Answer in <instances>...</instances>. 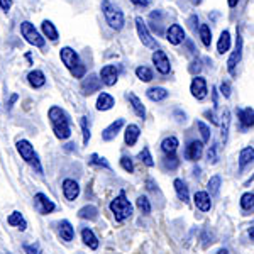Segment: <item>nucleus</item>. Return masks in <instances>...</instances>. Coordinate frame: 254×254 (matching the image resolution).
Segmentation results:
<instances>
[{
	"mask_svg": "<svg viewBox=\"0 0 254 254\" xmlns=\"http://www.w3.org/2000/svg\"><path fill=\"white\" fill-rule=\"evenodd\" d=\"M49 121L53 124V130H55L58 139H68L71 136V127H69V116L61 107H51L49 109Z\"/></svg>",
	"mask_w": 254,
	"mask_h": 254,
	"instance_id": "obj_1",
	"label": "nucleus"
},
{
	"mask_svg": "<svg viewBox=\"0 0 254 254\" xmlns=\"http://www.w3.org/2000/svg\"><path fill=\"white\" fill-rule=\"evenodd\" d=\"M60 56H61V61L64 63V66H66L69 71H71V75L75 76V78H83L87 68H85V64L81 63L78 53H76L75 49H71V48H68V46L66 48H61Z\"/></svg>",
	"mask_w": 254,
	"mask_h": 254,
	"instance_id": "obj_2",
	"label": "nucleus"
},
{
	"mask_svg": "<svg viewBox=\"0 0 254 254\" xmlns=\"http://www.w3.org/2000/svg\"><path fill=\"white\" fill-rule=\"evenodd\" d=\"M102 10H104V15H105V20L114 31H121L126 24V19H124V12H122L119 7H116L114 3H110L109 0H104L102 3Z\"/></svg>",
	"mask_w": 254,
	"mask_h": 254,
	"instance_id": "obj_3",
	"label": "nucleus"
},
{
	"mask_svg": "<svg viewBox=\"0 0 254 254\" xmlns=\"http://www.w3.org/2000/svg\"><path fill=\"white\" fill-rule=\"evenodd\" d=\"M110 210H112L117 222H122V220L129 219V217L132 215V205H130V202L126 198L124 191H121L117 198H114L112 202H110Z\"/></svg>",
	"mask_w": 254,
	"mask_h": 254,
	"instance_id": "obj_4",
	"label": "nucleus"
},
{
	"mask_svg": "<svg viewBox=\"0 0 254 254\" xmlns=\"http://www.w3.org/2000/svg\"><path fill=\"white\" fill-rule=\"evenodd\" d=\"M17 151L19 154L22 156V159L26 163H29V165L34 168L38 173H43V166H41V161H39V156L38 153L34 151V147H32V144L29 141H26V139H20V141H17Z\"/></svg>",
	"mask_w": 254,
	"mask_h": 254,
	"instance_id": "obj_5",
	"label": "nucleus"
},
{
	"mask_svg": "<svg viewBox=\"0 0 254 254\" xmlns=\"http://www.w3.org/2000/svg\"><path fill=\"white\" fill-rule=\"evenodd\" d=\"M20 32H22V38L26 39L29 44H32V46L44 48V44H46V39L39 34V31L36 29L34 24H31L29 20H26V22L20 24Z\"/></svg>",
	"mask_w": 254,
	"mask_h": 254,
	"instance_id": "obj_6",
	"label": "nucleus"
},
{
	"mask_svg": "<svg viewBox=\"0 0 254 254\" xmlns=\"http://www.w3.org/2000/svg\"><path fill=\"white\" fill-rule=\"evenodd\" d=\"M236 32H237L236 48H234V51H232L231 58H229V61H227V69H229V73H231V75H234L236 66L239 64L241 58H243V46H244V41H243V36H241V29H239V27H237Z\"/></svg>",
	"mask_w": 254,
	"mask_h": 254,
	"instance_id": "obj_7",
	"label": "nucleus"
},
{
	"mask_svg": "<svg viewBox=\"0 0 254 254\" xmlns=\"http://www.w3.org/2000/svg\"><path fill=\"white\" fill-rule=\"evenodd\" d=\"M136 29H137V34H139V39L141 43L144 44L146 48H151V49H156V41L151 36L149 29H147L146 22L142 20V17H136Z\"/></svg>",
	"mask_w": 254,
	"mask_h": 254,
	"instance_id": "obj_8",
	"label": "nucleus"
},
{
	"mask_svg": "<svg viewBox=\"0 0 254 254\" xmlns=\"http://www.w3.org/2000/svg\"><path fill=\"white\" fill-rule=\"evenodd\" d=\"M153 63L156 69L161 75H168V73L171 71V64H170V60H168L166 53L161 51V49H156V51L153 53Z\"/></svg>",
	"mask_w": 254,
	"mask_h": 254,
	"instance_id": "obj_9",
	"label": "nucleus"
},
{
	"mask_svg": "<svg viewBox=\"0 0 254 254\" xmlns=\"http://www.w3.org/2000/svg\"><path fill=\"white\" fill-rule=\"evenodd\" d=\"M190 92H191V95L196 98V100H203V98L207 97V93H208L205 78H202V76H195V78L191 80Z\"/></svg>",
	"mask_w": 254,
	"mask_h": 254,
	"instance_id": "obj_10",
	"label": "nucleus"
},
{
	"mask_svg": "<svg viewBox=\"0 0 254 254\" xmlns=\"http://www.w3.org/2000/svg\"><path fill=\"white\" fill-rule=\"evenodd\" d=\"M166 39L170 41V44L178 46V44H182L185 41V31H183V27L180 24H171L166 31Z\"/></svg>",
	"mask_w": 254,
	"mask_h": 254,
	"instance_id": "obj_11",
	"label": "nucleus"
},
{
	"mask_svg": "<svg viewBox=\"0 0 254 254\" xmlns=\"http://www.w3.org/2000/svg\"><path fill=\"white\" fill-rule=\"evenodd\" d=\"M119 78V69L116 68V64H107V66L102 68L100 71V81L107 87H112V85L117 83Z\"/></svg>",
	"mask_w": 254,
	"mask_h": 254,
	"instance_id": "obj_12",
	"label": "nucleus"
},
{
	"mask_svg": "<svg viewBox=\"0 0 254 254\" xmlns=\"http://www.w3.org/2000/svg\"><path fill=\"white\" fill-rule=\"evenodd\" d=\"M100 87H102L100 78L92 73V75H88L87 78L81 81V93H83V95H92V93L98 92Z\"/></svg>",
	"mask_w": 254,
	"mask_h": 254,
	"instance_id": "obj_13",
	"label": "nucleus"
},
{
	"mask_svg": "<svg viewBox=\"0 0 254 254\" xmlns=\"http://www.w3.org/2000/svg\"><path fill=\"white\" fill-rule=\"evenodd\" d=\"M203 153V142L202 141H191L185 147V158L188 161H198Z\"/></svg>",
	"mask_w": 254,
	"mask_h": 254,
	"instance_id": "obj_14",
	"label": "nucleus"
},
{
	"mask_svg": "<svg viewBox=\"0 0 254 254\" xmlns=\"http://www.w3.org/2000/svg\"><path fill=\"white\" fill-rule=\"evenodd\" d=\"M34 205H36V208H38L39 214H43V215L49 214V212H53L56 208L55 203H53L44 193H38L34 196Z\"/></svg>",
	"mask_w": 254,
	"mask_h": 254,
	"instance_id": "obj_15",
	"label": "nucleus"
},
{
	"mask_svg": "<svg viewBox=\"0 0 254 254\" xmlns=\"http://www.w3.org/2000/svg\"><path fill=\"white\" fill-rule=\"evenodd\" d=\"M122 126H124V119H117V121H114L109 127H105L104 129V132H102V139H104V141H112V139H116L117 134L121 132Z\"/></svg>",
	"mask_w": 254,
	"mask_h": 254,
	"instance_id": "obj_16",
	"label": "nucleus"
},
{
	"mask_svg": "<svg viewBox=\"0 0 254 254\" xmlns=\"http://www.w3.org/2000/svg\"><path fill=\"white\" fill-rule=\"evenodd\" d=\"M63 193L66 196V200H75L80 195V185L75 180H64L63 182Z\"/></svg>",
	"mask_w": 254,
	"mask_h": 254,
	"instance_id": "obj_17",
	"label": "nucleus"
},
{
	"mask_svg": "<svg viewBox=\"0 0 254 254\" xmlns=\"http://www.w3.org/2000/svg\"><path fill=\"white\" fill-rule=\"evenodd\" d=\"M236 114H237V117H239L241 124H243L246 129H248V127H253V124H254V110H253V107L236 109Z\"/></svg>",
	"mask_w": 254,
	"mask_h": 254,
	"instance_id": "obj_18",
	"label": "nucleus"
},
{
	"mask_svg": "<svg viewBox=\"0 0 254 254\" xmlns=\"http://www.w3.org/2000/svg\"><path fill=\"white\" fill-rule=\"evenodd\" d=\"M193 200H195L196 208H200L202 212H208V210H210L212 202H210V195H208L207 191H196Z\"/></svg>",
	"mask_w": 254,
	"mask_h": 254,
	"instance_id": "obj_19",
	"label": "nucleus"
},
{
	"mask_svg": "<svg viewBox=\"0 0 254 254\" xmlns=\"http://www.w3.org/2000/svg\"><path fill=\"white\" fill-rule=\"evenodd\" d=\"M27 81H29V85L32 88H41L46 83V76H44V73L41 71V69H34V71H31L29 75H27Z\"/></svg>",
	"mask_w": 254,
	"mask_h": 254,
	"instance_id": "obj_20",
	"label": "nucleus"
},
{
	"mask_svg": "<svg viewBox=\"0 0 254 254\" xmlns=\"http://www.w3.org/2000/svg\"><path fill=\"white\" fill-rule=\"evenodd\" d=\"M139 134H141V129L136 124H129L126 129V144L127 146H134L139 139Z\"/></svg>",
	"mask_w": 254,
	"mask_h": 254,
	"instance_id": "obj_21",
	"label": "nucleus"
},
{
	"mask_svg": "<svg viewBox=\"0 0 254 254\" xmlns=\"http://www.w3.org/2000/svg\"><path fill=\"white\" fill-rule=\"evenodd\" d=\"M116 105V100H114L112 95L109 93H100L97 98V110H110Z\"/></svg>",
	"mask_w": 254,
	"mask_h": 254,
	"instance_id": "obj_22",
	"label": "nucleus"
},
{
	"mask_svg": "<svg viewBox=\"0 0 254 254\" xmlns=\"http://www.w3.org/2000/svg\"><path fill=\"white\" fill-rule=\"evenodd\" d=\"M127 98H129V102H130V105H132V109H134V112H136V116L141 117V119H144L146 117V109H144V105H142V102L139 100V98L134 95L132 92L127 93Z\"/></svg>",
	"mask_w": 254,
	"mask_h": 254,
	"instance_id": "obj_23",
	"label": "nucleus"
},
{
	"mask_svg": "<svg viewBox=\"0 0 254 254\" xmlns=\"http://www.w3.org/2000/svg\"><path fill=\"white\" fill-rule=\"evenodd\" d=\"M229 48H231V32L225 29L220 32L219 43H217V51H219V55H224V53L229 51Z\"/></svg>",
	"mask_w": 254,
	"mask_h": 254,
	"instance_id": "obj_24",
	"label": "nucleus"
},
{
	"mask_svg": "<svg viewBox=\"0 0 254 254\" xmlns=\"http://www.w3.org/2000/svg\"><path fill=\"white\" fill-rule=\"evenodd\" d=\"M146 95L149 100H153V102H161L168 97V90L163 88V87H153V88L147 90Z\"/></svg>",
	"mask_w": 254,
	"mask_h": 254,
	"instance_id": "obj_25",
	"label": "nucleus"
},
{
	"mask_svg": "<svg viewBox=\"0 0 254 254\" xmlns=\"http://www.w3.org/2000/svg\"><path fill=\"white\" fill-rule=\"evenodd\" d=\"M253 158H254V147L253 146L244 147V149L241 151V154H239V170H244L246 165L253 163Z\"/></svg>",
	"mask_w": 254,
	"mask_h": 254,
	"instance_id": "obj_26",
	"label": "nucleus"
},
{
	"mask_svg": "<svg viewBox=\"0 0 254 254\" xmlns=\"http://www.w3.org/2000/svg\"><path fill=\"white\" fill-rule=\"evenodd\" d=\"M60 236L63 241H66V243H69V241L73 239V236H75V229H73V225L68 222V220H63V222L60 224Z\"/></svg>",
	"mask_w": 254,
	"mask_h": 254,
	"instance_id": "obj_27",
	"label": "nucleus"
},
{
	"mask_svg": "<svg viewBox=\"0 0 254 254\" xmlns=\"http://www.w3.org/2000/svg\"><path fill=\"white\" fill-rule=\"evenodd\" d=\"M81 239H83V243L87 244L90 249L98 248V239H97V236L93 234L92 229H83V231H81Z\"/></svg>",
	"mask_w": 254,
	"mask_h": 254,
	"instance_id": "obj_28",
	"label": "nucleus"
},
{
	"mask_svg": "<svg viewBox=\"0 0 254 254\" xmlns=\"http://www.w3.org/2000/svg\"><path fill=\"white\" fill-rule=\"evenodd\" d=\"M178 144H180L178 139H176L175 136H170L161 142V149L165 154H175V151L178 149Z\"/></svg>",
	"mask_w": 254,
	"mask_h": 254,
	"instance_id": "obj_29",
	"label": "nucleus"
},
{
	"mask_svg": "<svg viewBox=\"0 0 254 254\" xmlns=\"http://www.w3.org/2000/svg\"><path fill=\"white\" fill-rule=\"evenodd\" d=\"M41 29H43V34L46 36L48 39L58 41V29H56L55 24H53L51 20H44L43 26H41Z\"/></svg>",
	"mask_w": 254,
	"mask_h": 254,
	"instance_id": "obj_30",
	"label": "nucleus"
},
{
	"mask_svg": "<svg viewBox=\"0 0 254 254\" xmlns=\"http://www.w3.org/2000/svg\"><path fill=\"white\" fill-rule=\"evenodd\" d=\"M222 122H220V129H222V141L227 142V137H229V127H231V112H229L227 109L222 112Z\"/></svg>",
	"mask_w": 254,
	"mask_h": 254,
	"instance_id": "obj_31",
	"label": "nucleus"
},
{
	"mask_svg": "<svg viewBox=\"0 0 254 254\" xmlns=\"http://www.w3.org/2000/svg\"><path fill=\"white\" fill-rule=\"evenodd\" d=\"M175 190H176V195H178L180 200H183V202H188V198H190V195H188V187L183 183V180H175Z\"/></svg>",
	"mask_w": 254,
	"mask_h": 254,
	"instance_id": "obj_32",
	"label": "nucleus"
},
{
	"mask_svg": "<svg viewBox=\"0 0 254 254\" xmlns=\"http://www.w3.org/2000/svg\"><path fill=\"white\" fill-rule=\"evenodd\" d=\"M198 34H200V39H202L203 46L210 48V44H212V31H210V26H207V24H202V26H198Z\"/></svg>",
	"mask_w": 254,
	"mask_h": 254,
	"instance_id": "obj_33",
	"label": "nucleus"
},
{
	"mask_svg": "<svg viewBox=\"0 0 254 254\" xmlns=\"http://www.w3.org/2000/svg\"><path fill=\"white\" fill-rule=\"evenodd\" d=\"M78 217L80 219H87V220H97L98 210H97V207H93V205H85L83 208L78 210Z\"/></svg>",
	"mask_w": 254,
	"mask_h": 254,
	"instance_id": "obj_34",
	"label": "nucleus"
},
{
	"mask_svg": "<svg viewBox=\"0 0 254 254\" xmlns=\"http://www.w3.org/2000/svg\"><path fill=\"white\" fill-rule=\"evenodd\" d=\"M7 222H9L10 225H17L20 231H24V229L27 227V222L24 220V217L20 212H12V214L9 215V219H7Z\"/></svg>",
	"mask_w": 254,
	"mask_h": 254,
	"instance_id": "obj_35",
	"label": "nucleus"
},
{
	"mask_svg": "<svg viewBox=\"0 0 254 254\" xmlns=\"http://www.w3.org/2000/svg\"><path fill=\"white\" fill-rule=\"evenodd\" d=\"M253 207H254V195H253V191H248V193H244L241 196V208L249 212V210H253Z\"/></svg>",
	"mask_w": 254,
	"mask_h": 254,
	"instance_id": "obj_36",
	"label": "nucleus"
},
{
	"mask_svg": "<svg viewBox=\"0 0 254 254\" xmlns=\"http://www.w3.org/2000/svg\"><path fill=\"white\" fill-rule=\"evenodd\" d=\"M88 163H90V165H93V166H102V168H105V170H110V165H109L107 159H105L104 156H98V154H95V153L90 156Z\"/></svg>",
	"mask_w": 254,
	"mask_h": 254,
	"instance_id": "obj_37",
	"label": "nucleus"
},
{
	"mask_svg": "<svg viewBox=\"0 0 254 254\" xmlns=\"http://www.w3.org/2000/svg\"><path fill=\"white\" fill-rule=\"evenodd\" d=\"M136 75L141 81H151L153 80V71L147 66H137L136 68Z\"/></svg>",
	"mask_w": 254,
	"mask_h": 254,
	"instance_id": "obj_38",
	"label": "nucleus"
},
{
	"mask_svg": "<svg viewBox=\"0 0 254 254\" xmlns=\"http://www.w3.org/2000/svg\"><path fill=\"white\" fill-rule=\"evenodd\" d=\"M163 165H165L166 170H176L180 166V159L175 154H166V158L163 159Z\"/></svg>",
	"mask_w": 254,
	"mask_h": 254,
	"instance_id": "obj_39",
	"label": "nucleus"
},
{
	"mask_svg": "<svg viewBox=\"0 0 254 254\" xmlns=\"http://www.w3.org/2000/svg\"><path fill=\"white\" fill-rule=\"evenodd\" d=\"M80 126H81V134H83V144H88L90 141V127H88V119L87 117H81L80 119Z\"/></svg>",
	"mask_w": 254,
	"mask_h": 254,
	"instance_id": "obj_40",
	"label": "nucleus"
},
{
	"mask_svg": "<svg viewBox=\"0 0 254 254\" xmlns=\"http://www.w3.org/2000/svg\"><path fill=\"white\" fill-rule=\"evenodd\" d=\"M137 207H139V210L142 212V214H151V203H149V200H147V196L144 195H141L137 198Z\"/></svg>",
	"mask_w": 254,
	"mask_h": 254,
	"instance_id": "obj_41",
	"label": "nucleus"
},
{
	"mask_svg": "<svg viewBox=\"0 0 254 254\" xmlns=\"http://www.w3.org/2000/svg\"><path fill=\"white\" fill-rule=\"evenodd\" d=\"M139 159H141L146 166H149V168L154 166V159H153V156H151V153H149V149H147V147H144V149L139 153Z\"/></svg>",
	"mask_w": 254,
	"mask_h": 254,
	"instance_id": "obj_42",
	"label": "nucleus"
},
{
	"mask_svg": "<svg viewBox=\"0 0 254 254\" xmlns=\"http://www.w3.org/2000/svg\"><path fill=\"white\" fill-rule=\"evenodd\" d=\"M208 191H210V195H215L219 193V188H220V176H212L210 180H208Z\"/></svg>",
	"mask_w": 254,
	"mask_h": 254,
	"instance_id": "obj_43",
	"label": "nucleus"
},
{
	"mask_svg": "<svg viewBox=\"0 0 254 254\" xmlns=\"http://www.w3.org/2000/svg\"><path fill=\"white\" fill-rule=\"evenodd\" d=\"M196 127H198V130H200V134H202V139H203V142H208L210 141V129L203 124L202 121H198L196 122Z\"/></svg>",
	"mask_w": 254,
	"mask_h": 254,
	"instance_id": "obj_44",
	"label": "nucleus"
},
{
	"mask_svg": "<svg viewBox=\"0 0 254 254\" xmlns=\"http://www.w3.org/2000/svg\"><path fill=\"white\" fill-rule=\"evenodd\" d=\"M121 165L127 171V173H132V171H134V163H132V159H130V158L122 156L121 158Z\"/></svg>",
	"mask_w": 254,
	"mask_h": 254,
	"instance_id": "obj_45",
	"label": "nucleus"
},
{
	"mask_svg": "<svg viewBox=\"0 0 254 254\" xmlns=\"http://www.w3.org/2000/svg\"><path fill=\"white\" fill-rule=\"evenodd\" d=\"M200 69H202V61H200L198 58L191 61L190 66H188V71H190L191 75H196V73H200Z\"/></svg>",
	"mask_w": 254,
	"mask_h": 254,
	"instance_id": "obj_46",
	"label": "nucleus"
},
{
	"mask_svg": "<svg viewBox=\"0 0 254 254\" xmlns=\"http://www.w3.org/2000/svg\"><path fill=\"white\" fill-rule=\"evenodd\" d=\"M207 159H208V163H217V146H212L210 149H208V153H207Z\"/></svg>",
	"mask_w": 254,
	"mask_h": 254,
	"instance_id": "obj_47",
	"label": "nucleus"
},
{
	"mask_svg": "<svg viewBox=\"0 0 254 254\" xmlns=\"http://www.w3.org/2000/svg\"><path fill=\"white\" fill-rule=\"evenodd\" d=\"M24 251L27 254H41V248L38 244H27V246H24Z\"/></svg>",
	"mask_w": 254,
	"mask_h": 254,
	"instance_id": "obj_48",
	"label": "nucleus"
},
{
	"mask_svg": "<svg viewBox=\"0 0 254 254\" xmlns=\"http://www.w3.org/2000/svg\"><path fill=\"white\" fill-rule=\"evenodd\" d=\"M220 92H222V95L225 98L231 97V83H229V81H222V85H220Z\"/></svg>",
	"mask_w": 254,
	"mask_h": 254,
	"instance_id": "obj_49",
	"label": "nucleus"
},
{
	"mask_svg": "<svg viewBox=\"0 0 254 254\" xmlns=\"http://www.w3.org/2000/svg\"><path fill=\"white\" fill-rule=\"evenodd\" d=\"M188 24H190V29L191 31H196V29H198V17H196V15L193 14L190 19H188Z\"/></svg>",
	"mask_w": 254,
	"mask_h": 254,
	"instance_id": "obj_50",
	"label": "nucleus"
},
{
	"mask_svg": "<svg viewBox=\"0 0 254 254\" xmlns=\"http://www.w3.org/2000/svg\"><path fill=\"white\" fill-rule=\"evenodd\" d=\"M12 7V0H0V9L9 12Z\"/></svg>",
	"mask_w": 254,
	"mask_h": 254,
	"instance_id": "obj_51",
	"label": "nucleus"
},
{
	"mask_svg": "<svg viewBox=\"0 0 254 254\" xmlns=\"http://www.w3.org/2000/svg\"><path fill=\"white\" fill-rule=\"evenodd\" d=\"M205 117L210 119V121H212V124H219V121H217V119H215V114L212 112V110H207V112H205Z\"/></svg>",
	"mask_w": 254,
	"mask_h": 254,
	"instance_id": "obj_52",
	"label": "nucleus"
},
{
	"mask_svg": "<svg viewBox=\"0 0 254 254\" xmlns=\"http://www.w3.org/2000/svg\"><path fill=\"white\" fill-rule=\"evenodd\" d=\"M130 2H132L134 5H137V7H147V5H149V2H147V0H130Z\"/></svg>",
	"mask_w": 254,
	"mask_h": 254,
	"instance_id": "obj_53",
	"label": "nucleus"
},
{
	"mask_svg": "<svg viewBox=\"0 0 254 254\" xmlns=\"http://www.w3.org/2000/svg\"><path fill=\"white\" fill-rule=\"evenodd\" d=\"M175 117H178V119H176L178 122H185L187 121V116H185V114L180 112V110H176V112H175Z\"/></svg>",
	"mask_w": 254,
	"mask_h": 254,
	"instance_id": "obj_54",
	"label": "nucleus"
},
{
	"mask_svg": "<svg viewBox=\"0 0 254 254\" xmlns=\"http://www.w3.org/2000/svg\"><path fill=\"white\" fill-rule=\"evenodd\" d=\"M187 46H188V49H190L191 55H195L196 49H195V46H193V43H191V41H187Z\"/></svg>",
	"mask_w": 254,
	"mask_h": 254,
	"instance_id": "obj_55",
	"label": "nucleus"
},
{
	"mask_svg": "<svg viewBox=\"0 0 254 254\" xmlns=\"http://www.w3.org/2000/svg\"><path fill=\"white\" fill-rule=\"evenodd\" d=\"M17 98H19L17 95H12V97H10V100H9V109H12V105H14L15 102H17Z\"/></svg>",
	"mask_w": 254,
	"mask_h": 254,
	"instance_id": "obj_56",
	"label": "nucleus"
},
{
	"mask_svg": "<svg viewBox=\"0 0 254 254\" xmlns=\"http://www.w3.org/2000/svg\"><path fill=\"white\" fill-rule=\"evenodd\" d=\"M227 3H229V7H236L237 3H239V0H227Z\"/></svg>",
	"mask_w": 254,
	"mask_h": 254,
	"instance_id": "obj_57",
	"label": "nucleus"
},
{
	"mask_svg": "<svg viewBox=\"0 0 254 254\" xmlns=\"http://www.w3.org/2000/svg\"><path fill=\"white\" fill-rule=\"evenodd\" d=\"M214 105L217 107V88H214Z\"/></svg>",
	"mask_w": 254,
	"mask_h": 254,
	"instance_id": "obj_58",
	"label": "nucleus"
},
{
	"mask_svg": "<svg viewBox=\"0 0 254 254\" xmlns=\"http://www.w3.org/2000/svg\"><path fill=\"white\" fill-rule=\"evenodd\" d=\"M217 254H229V251H227V249H220V251L217 253Z\"/></svg>",
	"mask_w": 254,
	"mask_h": 254,
	"instance_id": "obj_59",
	"label": "nucleus"
},
{
	"mask_svg": "<svg viewBox=\"0 0 254 254\" xmlns=\"http://www.w3.org/2000/svg\"><path fill=\"white\" fill-rule=\"evenodd\" d=\"M200 2H202V0H191V3H193V5H198Z\"/></svg>",
	"mask_w": 254,
	"mask_h": 254,
	"instance_id": "obj_60",
	"label": "nucleus"
}]
</instances>
